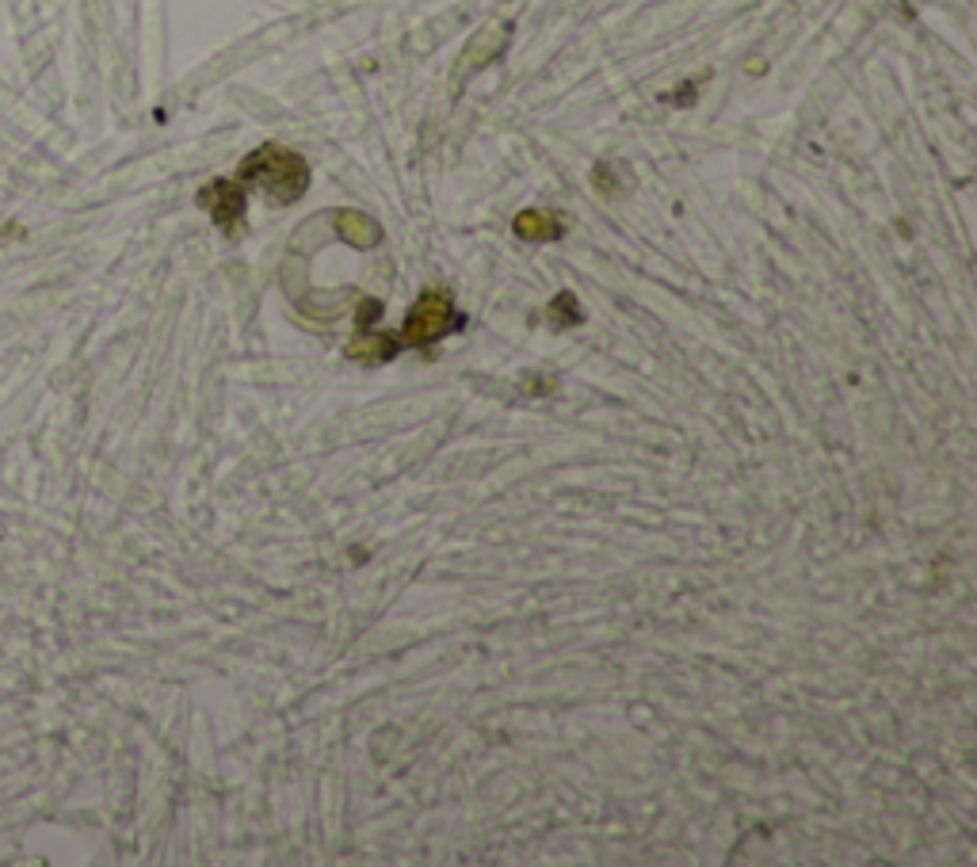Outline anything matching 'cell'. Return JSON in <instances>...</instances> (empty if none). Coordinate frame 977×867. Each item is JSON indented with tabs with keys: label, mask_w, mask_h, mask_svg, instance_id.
Returning a JSON list of instances; mask_svg holds the SVG:
<instances>
[{
	"label": "cell",
	"mask_w": 977,
	"mask_h": 867,
	"mask_svg": "<svg viewBox=\"0 0 977 867\" xmlns=\"http://www.w3.org/2000/svg\"><path fill=\"white\" fill-rule=\"evenodd\" d=\"M237 180L244 188H249V183L264 188L268 199H276V203H294V199H302L310 188V165H306V157H298V153L286 146H260L252 157L241 161Z\"/></svg>",
	"instance_id": "6da1fadb"
},
{
	"label": "cell",
	"mask_w": 977,
	"mask_h": 867,
	"mask_svg": "<svg viewBox=\"0 0 977 867\" xmlns=\"http://www.w3.org/2000/svg\"><path fill=\"white\" fill-rule=\"evenodd\" d=\"M455 329H463V314H458L451 291H424L412 302L405 321H401L394 340H397V352L401 348H428V344H439L443 336H451Z\"/></svg>",
	"instance_id": "7a4b0ae2"
},
{
	"label": "cell",
	"mask_w": 977,
	"mask_h": 867,
	"mask_svg": "<svg viewBox=\"0 0 977 867\" xmlns=\"http://www.w3.org/2000/svg\"><path fill=\"white\" fill-rule=\"evenodd\" d=\"M203 203L210 207L214 222H218L222 230L234 234L237 222L244 218V183L241 180H214L210 188L203 191Z\"/></svg>",
	"instance_id": "3957f363"
},
{
	"label": "cell",
	"mask_w": 977,
	"mask_h": 867,
	"mask_svg": "<svg viewBox=\"0 0 977 867\" xmlns=\"http://www.w3.org/2000/svg\"><path fill=\"white\" fill-rule=\"evenodd\" d=\"M348 360H355V363H386V360H394L397 355V340H394V333H382V329H359L352 340H348Z\"/></svg>",
	"instance_id": "277c9868"
},
{
	"label": "cell",
	"mask_w": 977,
	"mask_h": 867,
	"mask_svg": "<svg viewBox=\"0 0 977 867\" xmlns=\"http://www.w3.org/2000/svg\"><path fill=\"white\" fill-rule=\"evenodd\" d=\"M333 230H336L340 241H348V245H355V249H375L382 241V225L375 218L359 215V210H340V215L333 218Z\"/></svg>",
	"instance_id": "5b68a950"
},
{
	"label": "cell",
	"mask_w": 977,
	"mask_h": 867,
	"mask_svg": "<svg viewBox=\"0 0 977 867\" xmlns=\"http://www.w3.org/2000/svg\"><path fill=\"white\" fill-rule=\"evenodd\" d=\"M512 230L523 241H557L565 234V222L550 215V210H523V215H515Z\"/></svg>",
	"instance_id": "8992f818"
},
{
	"label": "cell",
	"mask_w": 977,
	"mask_h": 867,
	"mask_svg": "<svg viewBox=\"0 0 977 867\" xmlns=\"http://www.w3.org/2000/svg\"><path fill=\"white\" fill-rule=\"evenodd\" d=\"M546 318H550L554 329H573V325H581V306H577V294L573 291H562L550 302V310H546Z\"/></svg>",
	"instance_id": "52a82bcc"
}]
</instances>
